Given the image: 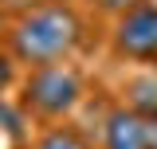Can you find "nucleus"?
Masks as SVG:
<instances>
[{
    "label": "nucleus",
    "mask_w": 157,
    "mask_h": 149,
    "mask_svg": "<svg viewBox=\"0 0 157 149\" xmlns=\"http://www.w3.org/2000/svg\"><path fill=\"white\" fill-rule=\"evenodd\" d=\"M82 43V20H78L75 8L67 4H39L32 12H24L16 20V28L8 32V47H12V59L28 63V67H51V63H63L71 59Z\"/></svg>",
    "instance_id": "obj_1"
},
{
    "label": "nucleus",
    "mask_w": 157,
    "mask_h": 149,
    "mask_svg": "<svg viewBox=\"0 0 157 149\" xmlns=\"http://www.w3.org/2000/svg\"><path fill=\"white\" fill-rule=\"evenodd\" d=\"M78 98H82V74L67 63L32 67L24 82V106L39 118H63L78 106Z\"/></svg>",
    "instance_id": "obj_2"
},
{
    "label": "nucleus",
    "mask_w": 157,
    "mask_h": 149,
    "mask_svg": "<svg viewBox=\"0 0 157 149\" xmlns=\"http://www.w3.org/2000/svg\"><path fill=\"white\" fill-rule=\"evenodd\" d=\"M114 47L126 59H141V63L157 59V4L141 0L130 12H122L118 32H114Z\"/></svg>",
    "instance_id": "obj_3"
},
{
    "label": "nucleus",
    "mask_w": 157,
    "mask_h": 149,
    "mask_svg": "<svg viewBox=\"0 0 157 149\" xmlns=\"http://www.w3.org/2000/svg\"><path fill=\"white\" fill-rule=\"evenodd\" d=\"M106 149H149L145 145V114L114 110L106 118Z\"/></svg>",
    "instance_id": "obj_4"
},
{
    "label": "nucleus",
    "mask_w": 157,
    "mask_h": 149,
    "mask_svg": "<svg viewBox=\"0 0 157 149\" xmlns=\"http://www.w3.org/2000/svg\"><path fill=\"white\" fill-rule=\"evenodd\" d=\"M126 94H130V110L145 114V118H157V71L137 74L134 82L126 86Z\"/></svg>",
    "instance_id": "obj_5"
},
{
    "label": "nucleus",
    "mask_w": 157,
    "mask_h": 149,
    "mask_svg": "<svg viewBox=\"0 0 157 149\" xmlns=\"http://www.w3.org/2000/svg\"><path fill=\"white\" fill-rule=\"evenodd\" d=\"M36 149H90V141L78 130H71V126H55V130H47L36 141Z\"/></svg>",
    "instance_id": "obj_6"
},
{
    "label": "nucleus",
    "mask_w": 157,
    "mask_h": 149,
    "mask_svg": "<svg viewBox=\"0 0 157 149\" xmlns=\"http://www.w3.org/2000/svg\"><path fill=\"white\" fill-rule=\"evenodd\" d=\"M39 4H47V0H0L4 16H8V12H16V16H24V12H32V8H39Z\"/></svg>",
    "instance_id": "obj_7"
},
{
    "label": "nucleus",
    "mask_w": 157,
    "mask_h": 149,
    "mask_svg": "<svg viewBox=\"0 0 157 149\" xmlns=\"http://www.w3.org/2000/svg\"><path fill=\"white\" fill-rule=\"evenodd\" d=\"M12 74H16V67H12V55H4V51H0V94L12 86Z\"/></svg>",
    "instance_id": "obj_8"
},
{
    "label": "nucleus",
    "mask_w": 157,
    "mask_h": 149,
    "mask_svg": "<svg viewBox=\"0 0 157 149\" xmlns=\"http://www.w3.org/2000/svg\"><path fill=\"white\" fill-rule=\"evenodd\" d=\"M102 12H130L134 4H141V0H94Z\"/></svg>",
    "instance_id": "obj_9"
},
{
    "label": "nucleus",
    "mask_w": 157,
    "mask_h": 149,
    "mask_svg": "<svg viewBox=\"0 0 157 149\" xmlns=\"http://www.w3.org/2000/svg\"><path fill=\"white\" fill-rule=\"evenodd\" d=\"M145 145L157 149V118H145Z\"/></svg>",
    "instance_id": "obj_10"
},
{
    "label": "nucleus",
    "mask_w": 157,
    "mask_h": 149,
    "mask_svg": "<svg viewBox=\"0 0 157 149\" xmlns=\"http://www.w3.org/2000/svg\"><path fill=\"white\" fill-rule=\"evenodd\" d=\"M0 28H4V8H0Z\"/></svg>",
    "instance_id": "obj_11"
}]
</instances>
